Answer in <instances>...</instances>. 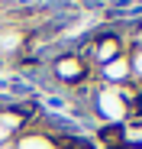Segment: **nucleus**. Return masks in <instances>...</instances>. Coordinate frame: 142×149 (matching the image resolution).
<instances>
[{"label": "nucleus", "mask_w": 142, "mask_h": 149, "mask_svg": "<svg viewBox=\"0 0 142 149\" xmlns=\"http://www.w3.org/2000/svg\"><path fill=\"white\" fill-rule=\"evenodd\" d=\"M97 143H100L103 149H116L120 143H126V127H123V123H100Z\"/></svg>", "instance_id": "f03ea898"}, {"label": "nucleus", "mask_w": 142, "mask_h": 149, "mask_svg": "<svg viewBox=\"0 0 142 149\" xmlns=\"http://www.w3.org/2000/svg\"><path fill=\"white\" fill-rule=\"evenodd\" d=\"M116 149H142V143H129V139H126V143H120Z\"/></svg>", "instance_id": "20e7f679"}, {"label": "nucleus", "mask_w": 142, "mask_h": 149, "mask_svg": "<svg viewBox=\"0 0 142 149\" xmlns=\"http://www.w3.org/2000/svg\"><path fill=\"white\" fill-rule=\"evenodd\" d=\"M129 68H132V78L142 81V49H129Z\"/></svg>", "instance_id": "7ed1b4c3"}, {"label": "nucleus", "mask_w": 142, "mask_h": 149, "mask_svg": "<svg viewBox=\"0 0 142 149\" xmlns=\"http://www.w3.org/2000/svg\"><path fill=\"white\" fill-rule=\"evenodd\" d=\"M52 74H55V81L61 88H78L81 81H87L90 74H94V65H87L84 58H78L74 52H61L55 55L52 62Z\"/></svg>", "instance_id": "f257e3e1"}]
</instances>
